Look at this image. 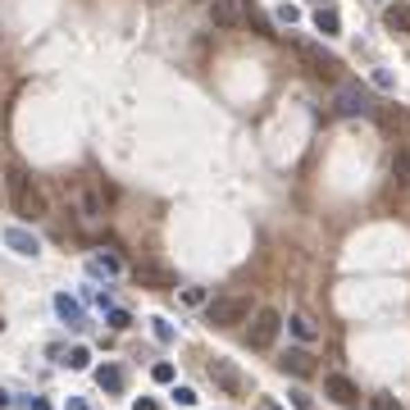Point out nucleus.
I'll list each match as a JSON object with an SVG mask.
<instances>
[{
    "mask_svg": "<svg viewBox=\"0 0 410 410\" xmlns=\"http://www.w3.org/2000/svg\"><path fill=\"white\" fill-rule=\"evenodd\" d=\"M392 178H397V187H410V146L392 151Z\"/></svg>",
    "mask_w": 410,
    "mask_h": 410,
    "instance_id": "nucleus-15",
    "label": "nucleus"
},
{
    "mask_svg": "<svg viewBox=\"0 0 410 410\" xmlns=\"http://www.w3.org/2000/svg\"><path fill=\"white\" fill-rule=\"evenodd\" d=\"M278 328H283V314L274 310V305H260V310L251 314V324H247V342H251V351H269L274 337H278Z\"/></svg>",
    "mask_w": 410,
    "mask_h": 410,
    "instance_id": "nucleus-3",
    "label": "nucleus"
},
{
    "mask_svg": "<svg viewBox=\"0 0 410 410\" xmlns=\"http://www.w3.org/2000/svg\"><path fill=\"white\" fill-rule=\"evenodd\" d=\"M28 410H51V401H46V397H33V401H28Z\"/></svg>",
    "mask_w": 410,
    "mask_h": 410,
    "instance_id": "nucleus-30",
    "label": "nucleus"
},
{
    "mask_svg": "<svg viewBox=\"0 0 410 410\" xmlns=\"http://www.w3.org/2000/svg\"><path fill=\"white\" fill-rule=\"evenodd\" d=\"M132 278H137V283H146V287H169V283H173V274H164V269H132Z\"/></svg>",
    "mask_w": 410,
    "mask_h": 410,
    "instance_id": "nucleus-19",
    "label": "nucleus"
},
{
    "mask_svg": "<svg viewBox=\"0 0 410 410\" xmlns=\"http://www.w3.org/2000/svg\"><path fill=\"white\" fill-rule=\"evenodd\" d=\"M0 333H5V319H0Z\"/></svg>",
    "mask_w": 410,
    "mask_h": 410,
    "instance_id": "nucleus-34",
    "label": "nucleus"
},
{
    "mask_svg": "<svg viewBox=\"0 0 410 410\" xmlns=\"http://www.w3.org/2000/svg\"><path fill=\"white\" fill-rule=\"evenodd\" d=\"M5 183H10V201H14V210H19V219H42L46 215V196L33 187V178H28L23 164H10Z\"/></svg>",
    "mask_w": 410,
    "mask_h": 410,
    "instance_id": "nucleus-1",
    "label": "nucleus"
},
{
    "mask_svg": "<svg viewBox=\"0 0 410 410\" xmlns=\"http://www.w3.org/2000/svg\"><path fill=\"white\" fill-rule=\"evenodd\" d=\"M324 392L337 401V406H360V388H356L346 374H328V378H324Z\"/></svg>",
    "mask_w": 410,
    "mask_h": 410,
    "instance_id": "nucleus-7",
    "label": "nucleus"
},
{
    "mask_svg": "<svg viewBox=\"0 0 410 410\" xmlns=\"http://www.w3.org/2000/svg\"><path fill=\"white\" fill-rule=\"evenodd\" d=\"M278 365H283V374H301V378L319 374V365H314V356L305 351V346H292V351H283Z\"/></svg>",
    "mask_w": 410,
    "mask_h": 410,
    "instance_id": "nucleus-6",
    "label": "nucleus"
},
{
    "mask_svg": "<svg viewBox=\"0 0 410 410\" xmlns=\"http://www.w3.org/2000/svg\"><path fill=\"white\" fill-rule=\"evenodd\" d=\"M242 23H247L251 33H260V37H274V23L260 14V5L256 0H242Z\"/></svg>",
    "mask_w": 410,
    "mask_h": 410,
    "instance_id": "nucleus-12",
    "label": "nucleus"
},
{
    "mask_svg": "<svg viewBox=\"0 0 410 410\" xmlns=\"http://www.w3.org/2000/svg\"><path fill=\"white\" fill-rule=\"evenodd\" d=\"M151 378H155V383H173V365H155Z\"/></svg>",
    "mask_w": 410,
    "mask_h": 410,
    "instance_id": "nucleus-28",
    "label": "nucleus"
},
{
    "mask_svg": "<svg viewBox=\"0 0 410 410\" xmlns=\"http://www.w3.org/2000/svg\"><path fill=\"white\" fill-rule=\"evenodd\" d=\"M82 210H87V215H96V210H100V201H96V192H82Z\"/></svg>",
    "mask_w": 410,
    "mask_h": 410,
    "instance_id": "nucleus-29",
    "label": "nucleus"
},
{
    "mask_svg": "<svg viewBox=\"0 0 410 410\" xmlns=\"http://www.w3.org/2000/svg\"><path fill=\"white\" fill-rule=\"evenodd\" d=\"M265 410H278V406H274V401H265Z\"/></svg>",
    "mask_w": 410,
    "mask_h": 410,
    "instance_id": "nucleus-33",
    "label": "nucleus"
},
{
    "mask_svg": "<svg viewBox=\"0 0 410 410\" xmlns=\"http://www.w3.org/2000/svg\"><path fill=\"white\" fill-rule=\"evenodd\" d=\"M96 383L105 392H114V397H119L123 388H128V374H123V365H96Z\"/></svg>",
    "mask_w": 410,
    "mask_h": 410,
    "instance_id": "nucleus-10",
    "label": "nucleus"
},
{
    "mask_svg": "<svg viewBox=\"0 0 410 410\" xmlns=\"http://www.w3.org/2000/svg\"><path fill=\"white\" fill-rule=\"evenodd\" d=\"M333 109L342 114V119H360V114H369V96L360 91V87H337Z\"/></svg>",
    "mask_w": 410,
    "mask_h": 410,
    "instance_id": "nucleus-4",
    "label": "nucleus"
},
{
    "mask_svg": "<svg viewBox=\"0 0 410 410\" xmlns=\"http://www.w3.org/2000/svg\"><path fill=\"white\" fill-rule=\"evenodd\" d=\"M292 46H296V55H301V60H305V64H310V69H314V73H319V78H337V73H342V64H337L333 55L314 51L310 42H292Z\"/></svg>",
    "mask_w": 410,
    "mask_h": 410,
    "instance_id": "nucleus-5",
    "label": "nucleus"
},
{
    "mask_svg": "<svg viewBox=\"0 0 410 410\" xmlns=\"http://www.w3.org/2000/svg\"><path fill=\"white\" fill-rule=\"evenodd\" d=\"M5 247L19 251V256H28V260L42 256V242H37L33 233H28V228H5Z\"/></svg>",
    "mask_w": 410,
    "mask_h": 410,
    "instance_id": "nucleus-9",
    "label": "nucleus"
},
{
    "mask_svg": "<svg viewBox=\"0 0 410 410\" xmlns=\"http://www.w3.org/2000/svg\"><path fill=\"white\" fill-rule=\"evenodd\" d=\"M132 410H160V406H155L151 397H141V401H137V406H132Z\"/></svg>",
    "mask_w": 410,
    "mask_h": 410,
    "instance_id": "nucleus-31",
    "label": "nucleus"
},
{
    "mask_svg": "<svg viewBox=\"0 0 410 410\" xmlns=\"http://www.w3.org/2000/svg\"><path fill=\"white\" fill-rule=\"evenodd\" d=\"M251 314H256V305H251V296H242V292H233V296H219L215 305H205V319H210L215 328L251 324Z\"/></svg>",
    "mask_w": 410,
    "mask_h": 410,
    "instance_id": "nucleus-2",
    "label": "nucleus"
},
{
    "mask_svg": "<svg viewBox=\"0 0 410 410\" xmlns=\"http://www.w3.org/2000/svg\"><path fill=\"white\" fill-rule=\"evenodd\" d=\"M173 401H178V406H196V392L192 388H178V392H173Z\"/></svg>",
    "mask_w": 410,
    "mask_h": 410,
    "instance_id": "nucleus-25",
    "label": "nucleus"
},
{
    "mask_svg": "<svg viewBox=\"0 0 410 410\" xmlns=\"http://www.w3.org/2000/svg\"><path fill=\"white\" fill-rule=\"evenodd\" d=\"M105 319H109V328H128V324H132L128 310H105Z\"/></svg>",
    "mask_w": 410,
    "mask_h": 410,
    "instance_id": "nucleus-21",
    "label": "nucleus"
},
{
    "mask_svg": "<svg viewBox=\"0 0 410 410\" xmlns=\"http://www.w3.org/2000/svg\"><path fill=\"white\" fill-rule=\"evenodd\" d=\"M369 406H374V410H406L397 397H392V392H374V401H369Z\"/></svg>",
    "mask_w": 410,
    "mask_h": 410,
    "instance_id": "nucleus-20",
    "label": "nucleus"
},
{
    "mask_svg": "<svg viewBox=\"0 0 410 410\" xmlns=\"http://www.w3.org/2000/svg\"><path fill=\"white\" fill-rule=\"evenodd\" d=\"M87 269H91V274H105V278H119V274H123V260L114 256V251H96V256L87 260Z\"/></svg>",
    "mask_w": 410,
    "mask_h": 410,
    "instance_id": "nucleus-11",
    "label": "nucleus"
},
{
    "mask_svg": "<svg viewBox=\"0 0 410 410\" xmlns=\"http://www.w3.org/2000/svg\"><path fill=\"white\" fill-rule=\"evenodd\" d=\"M69 410H87V401H69Z\"/></svg>",
    "mask_w": 410,
    "mask_h": 410,
    "instance_id": "nucleus-32",
    "label": "nucleus"
},
{
    "mask_svg": "<svg viewBox=\"0 0 410 410\" xmlns=\"http://www.w3.org/2000/svg\"><path fill=\"white\" fill-rule=\"evenodd\" d=\"M383 28L388 33H410V5H388L383 10Z\"/></svg>",
    "mask_w": 410,
    "mask_h": 410,
    "instance_id": "nucleus-14",
    "label": "nucleus"
},
{
    "mask_svg": "<svg viewBox=\"0 0 410 410\" xmlns=\"http://www.w3.org/2000/svg\"><path fill=\"white\" fill-rule=\"evenodd\" d=\"M287 328H292V333H296V337H301V346H310L314 337H319V328H314V319H310V314H305V310L287 314Z\"/></svg>",
    "mask_w": 410,
    "mask_h": 410,
    "instance_id": "nucleus-13",
    "label": "nucleus"
},
{
    "mask_svg": "<svg viewBox=\"0 0 410 410\" xmlns=\"http://www.w3.org/2000/svg\"><path fill=\"white\" fill-rule=\"evenodd\" d=\"M210 374L219 378V388H224V392H242V383H238V369L228 365V360H215V365H210Z\"/></svg>",
    "mask_w": 410,
    "mask_h": 410,
    "instance_id": "nucleus-16",
    "label": "nucleus"
},
{
    "mask_svg": "<svg viewBox=\"0 0 410 410\" xmlns=\"http://www.w3.org/2000/svg\"><path fill=\"white\" fill-rule=\"evenodd\" d=\"M155 333H160V342H173V324L169 319H155Z\"/></svg>",
    "mask_w": 410,
    "mask_h": 410,
    "instance_id": "nucleus-27",
    "label": "nucleus"
},
{
    "mask_svg": "<svg viewBox=\"0 0 410 410\" xmlns=\"http://www.w3.org/2000/svg\"><path fill=\"white\" fill-rule=\"evenodd\" d=\"M274 14H278V23H296V14H301V10H296V5H278Z\"/></svg>",
    "mask_w": 410,
    "mask_h": 410,
    "instance_id": "nucleus-23",
    "label": "nucleus"
},
{
    "mask_svg": "<svg viewBox=\"0 0 410 410\" xmlns=\"http://www.w3.org/2000/svg\"><path fill=\"white\" fill-rule=\"evenodd\" d=\"M374 87H383V91H392L397 82H392V73H388V69H378V73H374Z\"/></svg>",
    "mask_w": 410,
    "mask_h": 410,
    "instance_id": "nucleus-26",
    "label": "nucleus"
},
{
    "mask_svg": "<svg viewBox=\"0 0 410 410\" xmlns=\"http://www.w3.org/2000/svg\"><path fill=\"white\" fill-rule=\"evenodd\" d=\"M183 305H205V292L201 287H187L183 292Z\"/></svg>",
    "mask_w": 410,
    "mask_h": 410,
    "instance_id": "nucleus-24",
    "label": "nucleus"
},
{
    "mask_svg": "<svg viewBox=\"0 0 410 410\" xmlns=\"http://www.w3.org/2000/svg\"><path fill=\"white\" fill-rule=\"evenodd\" d=\"M69 365H78V369H87V365H91V356H87L82 346H73V351H69Z\"/></svg>",
    "mask_w": 410,
    "mask_h": 410,
    "instance_id": "nucleus-22",
    "label": "nucleus"
},
{
    "mask_svg": "<svg viewBox=\"0 0 410 410\" xmlns=\"http://www.w3.org/2000/svg\"><path fill=\"white\" fill-rule=\"evenodd\" d=\"M55 314H60V319H64V324H82V310H78V301L73 296H55Z\"/></svg>",
    "mask_w": 410,
    "mask_h": 410,
    "instance_id": "nucleus-17",
    "label": "nucleus"
},
{
    "mask_svg": "<svg viewBox=\"0 0 410 410\" xmlns=\"http://www.w3.org/2000/svg\"><path fill=\"white\" fill-rule=\"evenodd\" d=\"M215 28H242V0H210Z\"/></svg>",
    "mask_w": 410,
    "mask_h": 410,
    "instance_id": "nucleus-8",
    "label": "nucleus"
},
{
    "mask_svg": "<svg viewBox=\"0 0 410 410\" xmlns=\"http://www.w3.org/2000/svg\"><path fill=\"white\" fill-rule=\"evenodd\" d=\"M314 28L324 37H337L342 33V19H337V10H314Z\"/></svg>",
    "mask_w": 410,
    "mask_h": 410,
    "instance_id": "nucleus-18",
    "label": "nucleus"
}]
</instances>
